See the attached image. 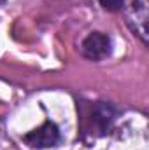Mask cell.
<instances>
[{"label": "cell", "mask_w": 149, "mask_h": 150, "mask_svg": "<svg viewBox=\"0 0 149 150\" xmlns=\"http://www.w3.org/2000/svg\"><path fill=\"white\" fill-rule=\"evenodd\" d=\"M25 143L34 147V149H47V147H54L60 140V131L56 127L54 122H44L40 127L30 131L28 134H25Z\"/></svg>", "instance_id": "6da1fadb"}, {"label": "cell", "mask_w": 149, "mask_h": 150, "mask_svg": "<svg viewBox=\"0 0 149 150\" xmlns=\"http://www.w3.org/2000/svg\"><path fill=\"white\" fill-rule=\"evenodd\" d=\"M81 52H82V56H86L88 59H93V61L104 59L111 52V40L107 35H104L100 32H93L82 40Z\"/></svg>", "instance_id": "7a4b0ae2"}, {"label": "cell", "mask_w": 149, "mask_h": 150, "mask_svg": "<svg viewBox=\"0 0 149 150\" xmlns=\"http://www.w3.org/2000/svg\"><path fill=\"white\" fill-rule=\"evenodd\" d=\"M100 5L105 9V11H111V12H116L123 7V2L125 0H98Z\"/></svg>", "instance_id": "3957f363"}, {"label": "cell", "mask_w": 149, "mask_h": 150, "mask_svg": "<svg viewBox=\"0 0 149 150\" xmlns=\"http://www.w3.org/2000/svg\"><path fill=\"white\" fill-rule=\"evenodd\" d=\"M5 4V0H0V5H4Z\"/></svg>", "instance_id": "277c9868"}]
</instances>
